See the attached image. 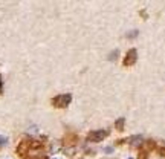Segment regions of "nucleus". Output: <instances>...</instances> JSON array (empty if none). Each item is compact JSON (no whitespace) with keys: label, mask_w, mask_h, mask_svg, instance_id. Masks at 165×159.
<instances>
[{"label":"nucleus","mask_w":165,"mask_h":159,"mask_svg":"<svg viewBox=\"0 0 165 159\" xmlns=\"http://www.w3.org/2000/svg\"><path fill=\"white\" fill-rule=\"evenodd\" d=\"M115 126H116V129H118V130H124V118H121L119 121H116V124H115Z\"/></svg>","instance_id":"obj_4"},{"label":"nucleus","mask_w":165,"mask_h":159,"mask_svg":"<svg viewBox=\"0 0 165 159\" xmlns=\"http://www.w3.org/2000/svg\"><path fill=\"white\" fill-rule=\"evenodd\" d=\"M107 133H109V132H106V130L90 132V133H89V136H87V139H89V141H93V142H99V141H103V139L107 136Z\"/></svg>","instance_id":"obj_1"},{"label":"nucleus","mask_w":165,"mask_h":159,"mask_svg":"<svg viewBox=\"0 0 165 159\" xmlns=\"http://www.w3.org/2000/svg\"><path fill=\"white\" fill-rule=\"evenodd\" d=\"M136 35H138V31H133V32H129V34H127L129 38H130V37H136Z\"/></svg>","instance_id":"obj_5"},{"label":"nucleus","mask_w":165,"mask_h":159,"mask_svg":"<svg viewBox=\"0 0 165 159\" xmlns=\"http://www.w3.org/2000/svg\"><path fill=\"white\" fill-rule=\"evenodd\" d=\"M136 61V49H130L127 52V57L124 58V64L129 66V64H133Z\"/></svg>","instance_id":"obj_3"},{"label":"nucleus","mask_w":165,"mask_h":159,"mask_svg":"<svg viewBox=\"0 0 165 159\" xmlns=\"http://www.w3.org/2000/svg\"><path fill=\"white\" fill-rule=\"evenodd\" d=\"M116 54H119V52H118V51H113V52H112V55H110V58L113 60V58L116 57Z\"/></svg>","instance_id":"obj_6"},{"label":"nucleus","mask_w":165,"mask_h":159,"mask_svg":"<svg viewBox=\"0 0 165 159\" xmlns=\"http://www.w3.org/2000/svg\"><path fill=\"white\" fill-rule=\"evenodd\" d=\"M54 106L55 107H66L70 103V95H60L57 98H54Z\"/></svg>","instance_id":"obj_2"},{"label":"nucleus","mask_w":165,"mask_h":159,"mask_svg":"<svg viewBox=\"0 0 165 159\" xmlns=\"http://www.w3.org/2000/svg\"><path fill=\"white\" fill-rule=\"evenodd\" d=\"M0 84H2V83H0ZM0 93H2V87H0Z\"/></svg>","instance_id":"obj_7"}]
</instances>
